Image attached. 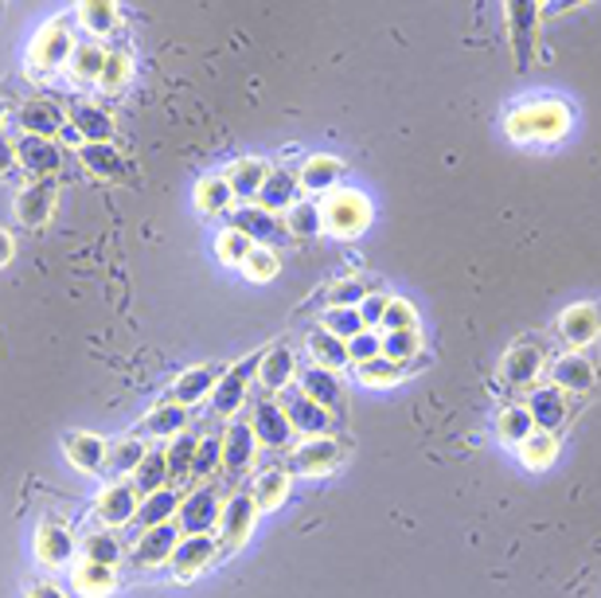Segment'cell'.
<instances>
[{
    "label": "cell",
    "mask_w": 601,
    "mask_h": 598,
    "mask_svg": "<svg viewBox=\"0 0 601 598\" xmlns=\"http://www.w3.org/2000/svg\"><path fill=\"white\" fill-rule=\"evenodd\" d=\"M83 559H91V564H102V567H117V564H122V540L114 536V528L91 532V536L83 540Z\"/></svg>",
    "instance_id": "obj_45"
},
{
    "label": "cell",
    "mask_w": 601,
    "mask_h": 598,
    "mask_svg": "<svg viewBox=\"0 0 601 598\" xmlns=\"http://www.w3.org/2000/svg\"><path fill=\"white\" fill-rule=\"evenodd\" d=\"M66 125H71L83 145H110L114 142V117L102 106H91V102H79V106L66 110Z\"/></svg>",
    "instance_id": "obj_27"
},
{
    "label": "cell",
    "mask_w": 601,
    "mask_h": 598,
    "mask_svg": "<svg viewBox=\"0 0 601 598\" xmlns=\"http://www.w3.org/2000/svg\"><path fill=\"white\" fill-rule=\"evenodd\" d=\"M28 598H66V595L55 587V582H32V587H28Z\"/></svg>",
    "instance_id": "obj_60"
},
{
    "label": "cell",
    "mask_w": 601,
    "mask_h": 598,
    "mask_svg": "<svg viewBox=\"0 0 601 598\" xmlns=\"http://www.w3.org/2000/svg\"><path fill=\"white\" fill-rule=\"evenodd\" d=\"M74 20L91 32V40H102V35H110L117 28V4H110V0H91V4H79Z\"/></svg>",
    "instance_id": "obj_42"
},
{
    "label": "cell",
    "mask_w": 601,
    "mask_h": 598,
    "mask_svg": "<svg viewBox=\"0 0 601 598\" xmlns=\"http://www.w3.org/2000/svg\"><path fill=\"white\" fill-rule=\"evenodd\" d=\"M196 450H199V439L196 434H176V442L165 450L168 457V482H188L191 477V465H196Z\"/></svg>",
    "instance_id": "obj_43"
},
{
    "label": "cell",
    "mask_w": 601,
    "mask_h": 598,
    "mask_svg": "<svg viewBox=\"0 0 601 598\" xmlns=\"http://www.w3.org/2000/svg\"><path fill=\"white\" fill-rule=\"evenodd\" d=\"M293 380H297V352L286 341H278L273 349L266 344V357L258 364V383L266 388V395H281Z\"/></svg>",
    "instance_id": "obj_23"
},
{
    "label": "cell",
    "mask_w": 601,
    "mask_h": 598,
    "mask_svg": "<svg viewBox=\"0 0 601 598\" xmlns=\"http://www.w3.org/2000/svg\"><path fill=\"white\" fill-rule=\"evenodd\" d=\"M219 470H222V434H207V439H199L191 477H211L219 474Z\"/></svg>",
    "instance_id": "obj_53"
},
{
    "label": "cell",
    "mask_w": 601,
    "mask_h": 598,
    "mask_svg": "<svg viewBox=\"0 0 601 598\" xmlns=\"http://www.w3.org/2000/svg\"><path fill=\"white\" fill-rule=\"evenodd\" d=\"M145 442L137 439V434H129V439H117L114 446H110V457H106V474L110 477H133V470H137L141 462H145Z\"/></svg>",
    "instance_id": "obj_40"
},
{
    "label": "cell",
    "mask_w": 601,
    "mask_h": 598,
    "mask_svg": "<svg viewBox=\"0 0 601 598\" xmlns=\"http://www.w3.org/2000/svg\"><path fill=\"white\" fill-rule=\"evenodd\" d=\"M297 391H305L309 399H317L324 411L344 408V383H340V372H329V368L305 364L297 372Z\"/></svg>",
    "instance_id": "obj_24"
},
{
    "label": "cell",
    "mask_w": 601,
    "mask_h": 598,
    "mask_svg": "<svg viewBox=\"0 0 601 598\" xmlns=\"http://www.w3.org/2000/svg\"><path fill=\"white\" fill-rule=\"evenodd\" d=\"M250 431H255L258 446L266 450H289L293 446V426H289L286 411H281V403L273 395H262L250 403Z\"/></svg>",
    "instance_id": "obj_9"
},
{
    "label": "cell",
    "mask_w": 601,
    "mask_h": 598,
    "mask_svg": "<svg viewBox=\"0 0 601 598\" xmlns=\"http://www.w3.org/2000/svg\"><path fill=\"white\" fill-rule=\"evenodd\" d=\"M305 352H309V360H313L317 368H329V372H340V368H348L352 360H348V344L340 341V337H332L329 329H309V337H305Z\"/></svg>",
    "instance_id": "obj_31"
},
{
    "label": "cell",
    "mask_w": 601,
    "mask_h": 598,
    "mask_svg": "<svg viewBox=\"0 0 601 598\" xmlns=\"http://www.w3.org/2000/svg\"><path fill=\"white\" fill-rule=\"evenodd\" d=\"M4 114H9V99L0 94V122H4Z\"/></svg>",
    "instance_id": "obj_62"
},
{
    "label": "cell",
    "mask_w": 601,
    "mask_h": 598,
    "mask_svg": "<svg viewBox=\"0 0 601 598\" xmlns=\"http://www.w3.org/2000/svg\"><path fill=\"white\" fill-rule=\"evenodd\" d=\"M387 306H391V293L371 290L367 298H363V306H360L363 329H380V324H383V313H387Z\"/></svg>",
    "instance_id": "obj_58"
},
{
    "label": "cell",
    "mask_w": 601,
    "mask_h": 598,
    "mask_svg": "<svg viewBox=\"0 0 601 598\" xmlns=\"http://www.w3.org/2000/svg\"><path fill=\"white\" fill-rule=\"evenodd\" d=\"M375 357H383V332L363 329L360 337L348 341V360H352V364H367V360H375Z\"/></svg>",
    "instance_id": "obj_56"
},
{
    "label": "cell",
    "mask_w": 601,
    "mask_h": 598,
    "mask_svg": "<svg viewBox=\"0 0 601 598\" xmlns=\"http://www.w3.org/2000/svg\"><path fill=\"white\" fill-rule=\"evenodd\" d=\"M17 122L24 130V137H48V142H55L59 133L66 130V110L55 99H28L20 106Z\"/></svg>",
    "instance_id": "obj_18"
},
{
    "label": "cell",
    "mask_w": 601,
    "mask_h": 598,
    "mask_svg": "<svg viewBox=\"0 0 601 598\" xmlns=\"http://www.w3.org/2000/svg\"><path fill=\"white\" fill-rule=\"evenodd\" d=\"M55 199H59V188L55 181H32L28 188L17 192V204H12V212H17V219L24 227H43L51 216H55Z\"/></svg>",
    "instance_id": "obj_19"
},
{
    "label": "cell",
    "mask_w": 601,
    "mask_h": 598,
    "mask_svg": "<svg viewBox=\"0 0 601 598\" xmlns=\"http://www.w3.org/2000/svg\"><path fill=\"white\" fill-rule=\"evenodd\" d=\"M321 224L324 231H332L336 239H352V235L367 231L371 224V204L363 192L355 188H332L321 199Z\"/></svg>",
    "instance_id": "obj_3"
},
{
    "label": "cell",
    "mask_w": 601,
    "mask_h": 598,
    "mask_svg": "<svg viewBox=\"0 0 601 598\" xmlns=\"http://www.w3.org/2000/svg\"><path fill=\"white\" fill-rule=\"evenodd\" d=\"M286 231L297 235V239H313V235H321L324 231L321 204H313V199H297L293 208L286 212Z\"/></svg>",
    "instance_id": "obj_44"
},
{
    "label": "cell",
    "mask_w": 601,
    "mask_h": 598,
    "mask_svg": "<svg viewBox=\"0 0 601 598\" xmlns=\"http://www.w3.org/2000/svg\"><path fill=\"white\" fill-rule=\"evenodd\" d=\"M63 454L74 470H83V474H102V470H106V457H110V442L91 431H71L63 439Z\"/></svg>",
    "instance_id": "obj_22"
},
{
    "label": "cell",
    "mask_w": 601,
    "mask_h": 598,
    "mask_svg": "<svg viewBox=\"0 0 601 598\" xmlns=\"http://www.w3.org/2000/svg\"><path fill=\"white\" fill-rule=\"evenodd\" d=\"M129 485L137 489V497H148V493L165 489V485H168V457H165V450H148L145 462L133 470Z\"/></svg>",
    "instance_id": "obj_39"
},
{
    "label": "cell",
    "mask_w": 601,
    "mask_h": 598,
    "mask_svg": "<svg viewBox=\"0 0 601 598\" xmlns=\"http://www.w3.org/2000/svg\"><path fill=\"white\" fill-rule=\"evenodd\" d=\"M17 165H20V161H17V142H12V137H4V133H0V176H9Z\"/></svg>",
    "instance_id": "obj_59"
},
{
    "label": "cell",
    "mask_w": 601,
    "mask_h": 598,
    "mask_svg": "<svg viewBox=\"0 0 601 598\" xmlns=\"http://www.w3.org/2000/svg\"><path fill=\"white\" fill-rule=\"evenodd\" d=\"M536 28H539V4L536 0H511L508 4V40H511V59L516 71H531L536 59Z\"/></svg>",
    "instance_id": "obj_7"
},
{
    "label": "cell",
    "mask_w": 601,
    "mask_h": 598,
    "mask_svg": "<svg viewBox=\"0 0 601 598\" xmlns=\"http://www.w3.org/2000/svg\"><path fill=\"white\" fill-rule=\"evenodd\" d=\"M215 556H219V536H215V532H204V536H180L168 567H173V575L180 582H191L196 575H204L207 567L215 564Z\"/></svg>",
    "instance_id": "obj_11"
},
{
    "label": "cell",
    "mask_w": 601,
    "mask_h": 598,
    "mask_svg": "<svg viewBox=\"0 0 601 598\" xmlns=\"http://www.w3.org/2000/svg\"><path fill=\"white\" fill-rule=\"evenodd\" d=\"M133 66H129V55L125 51H110L106 55V66H102V91H122L125 83H129Z\"/></svg>",
    "instance_id": "obj_55"
},
{
    "label": "cell",
    "mask_w": 601,
    "mask_h": 598,
    "mask_svg": "<svg viewBox=\"0 0 601 598\" xmlns=\"http://www.w3.org/2000/svg\"><path fill=\"white\" fill-rule=\"evenodd\" d=\"M278 270H281V262H278V255H273L270 247H255L247 255V262H242V275H247L250 282H270Z\"/></svg>",
    "instance_id": "obj_54"
},
{
    "label": "cell",
    "mask_w": 601,
    "mask_h": 598,
    "mask_svg": "<svg viewBox=\"0 0 601 598\" xmlns=\"http://www.w3.org/2000/svg\"><path fill=\"white\" fill-rule=\"evenodd\" d=\"M231 227L247 235L255 247H273V243H281L289 235L286 231V219L273 216V212H266V208H258V204H242V208L235 212Z\"/></svg>",
    "instance_id": "obj_20"
},
{
    "label": "cell",
    "mask_w": 601,
    "mask_h": 598,
    "mask_svg": "<svg viewBox=\"0 0 601 598\" xmlns=\"http://www.w3.org/2000/svg\"><path fill=\"white\" fill-rule=\"evenodd\" d=\"M355 372H360V380L371 383V388H383V383L403 380L406 364H395V360H387V357H375V360H367V364H355Z\"/></svg>",
    "instance_id": "obj_52"
},
{
    "label": "cell",
    "mask_w": 601,
    "mask_h": 598,
    "mask_svg": "<svg viewBox=\"0 0 601 598\" xmlns=\"http://www.w3.org/2000/svg\"><path fill=\"white\" fill-rule=\"evenodd\" d=\"M137 489H133L129 482H110L106 489L94 497V516L102 520V528H125V524H133V516H137Z\"/></svg>",
    "instance_id": "obj_15"
},
{
    "label": "cell",
    "mask_w": 601,
    "mask_h": 598,
    "mask_svg": "<svg viewBox=\"0 0 601 598\" xmlns=\"http://www.w3.org/2000/svg\"><path fill=\"white\" fill-rule=\"evenodd\" d=\"M297 196H301V176L293 173V168H270V176H266L262 192H258V208L273 212V216H281V212H289L297 204Z\"/></svg>",
    "instance_id": "obj_28"
},
{
    "label": "cell",
    "mask_w": 601,
    "mask_h": 598,
    "mask_svg": "<svg viewBox=\"0 0 601 598\" xmlns=\"http://www.w3.org/2000/svg\"><path fill=\"white\" fill-rule=\"evenodd\" d=\"M176 536H184V532L176 528V520L173 524H157V528H145L137 536V544H133V559H129V564L141 567V571L168 564V559H173V551H176V544H180Z\"/></svg>",
    "instance_id": "obj_17"
},
{
    "label": "cell",
    "mask_w": 601,
    "mask_h": 598,
    "mask_svg": "<svg viewBox=\"0 0 601 598\" xmlns=\"http://www.w3.org/2000/svg\"><path fill=\"white\" fill-rule=\"evenodd\" d=\"M422 352V332L403 329V332H383V357L395 360V364H411Z\"/></svg>",
    "instance_id": "obj_47"
},
{
    "label": "cell",
    "mask_w": 601,
    "mask_h": 598,
    "mask_svg": "<svg viewBox=\"0 0 601 598\" xmlns=\"http://www.w3.org/2000/svg\"><path fill=\"white\" fill-rule=\"evenodd\" d=\"M12 255H17V243H12V235L0 227V266H9Z\"/></svg>",
    "instance_id": "obj_61"
},
{
    "label": "cell",
    "mask_w": 601,
    "mask_h": 598,
    "mask_svg": "<svg viewBox=\"0 0 601 598\" xmlns=\"http://www.w3.org/2000/svg\"><path fill=\"white\" fill-rule=\"evenodd\" d=\"M250 250H255V243H250L242 231H235V227L219 231V239H215V255H219L227 266H242V262H247Z\"/></svg>",
    "instance_id": "obj_51"
},
{
    "label": "cell",
    "mask_w": 601,
    "mask_h": 598,
    "mask_svg": "<svg viewBox=\"0 0 601 598\" xmlns=\"http://www.w3.org/2000/svg\"><path fill=\"white\" fill-rule=\"evenodd\" d=\"M219 375L222 372L215 364H196V368H188V372H180L173 380V403H180V408H196V403L211 399Z\"/></svg>",
    "instance_id": "obj_29"
},
{
    "label": "cell",
    "mask_w": 601,
    "mask_h": 598,
    "mask_svg": "<svg viewBox=\"0 0 601 598\" xmlns=\"http://www.w3.org/2000/svg\"><path fill=\"white\" fill-rule=\"evenodd\" d=\"M524 408H528V415H531V423H536V431L555 434L562 423H567L570 399H567V391H559L555 383H543V388H531V395L524 399Z\"/></svg>",
    "instance_id": "obj_16"
},
{
    "label": "cell",
    "mask_w": 601,
    "mask_h": 598,
    "mask_svg": "<svg viewBox=\"0 0 601 598\" xmlns=\"http://www.w3.org/2000/svg\"><path fill=\"white\" fill-rule=\"evenodd\" d=\"M231 204H235V192H231V181L222 173H211L199 181L196 208L204 212V216H222V212H231Z\"/></svg>",
    "instance_id": "obj_36"
},
{
    "label": "cell",
    "mask_w": 601,
    "mask_h": 598,
    "mask_svg": "<svg viewBox=\"0 0 601 598\" xmlns=\"http://www.w3.org/2000/svg\"><path fill=\"white\" fill-rule=\"evenodd\" d=\"M266 176H270V165L258 161V157H247V161H235V168L227 173V181H231L235 199H258Z\"/></svg>",
    "instance_id": "obj_38"
},
{
    "label": "cell",
    "mask_w": 601,
    "mask_h": 598,
    "mask_svg": "<svg viewBox=\"0 0 601 598\" xmlns=\"http://www.w3.org/2000/svg\"><path fill=\"white\" fill-rule=\"evenodd\" d=\"M340 454H344L340 442L332 439V434H321V439H305L301 446L289 450L286 470L289 474H301V477H321V474H329V470H336Z\"/></svg>",
    "instance_id": "obj_12"
},
{
    "label": "cell",
    "mask_w": 601,
    "mask_h": 598,
    "mask_svg": "<svg viewBox=\"0 0 601 598\" xmlns=\"http://www.w3.org/2000/svg\"><path fill=\"white\" fill-rule=\"evenodd\" d=\"M180 501H184V493L176 489V485H165V489L148 493V497H141L133 524H137L141 532H145V528H157V524H173V520H176V508H180Z\"/></svg>",
    "instance_id": "obj_30"
},
{
    "label": "cell",
    "mask_w": 601,
    "mask_h": 598,
    "mask_svg": "<svg viewBox=\"0 0 601 598\" xmlns=\"http://www.w3.org/2000/svg\"><path fill=\"white\" fill-rule=\"evenodd\" d=\"M79 161H83L86 173L99 176V181H125V173H129V165H125V157L114 150V142L110 145H79Z\"/></svg>",
    "instance_id": "obj_32"
},
{
    "label": "cell",
    "mask_w": 601,
    "mask_h": 598,
    "mask_svg": "<svg viewBox=\"0 0 601 598\" xmlns=\"http://www.w3.org/2000/svg\"><path fill=\"white\" fill-rule=\"evenodd\" d=\"M255 454H258V439L250 431V423L247 419H231L227 431H222V474L227 477L247 474L250 465H255Z\"/></svg>",
    "instance_id": "obj_14"
},
{
    "label": "cell",
    "mask_w": 601,
    "mask_h": 598,
    "mask_svg": "<svg viewBox=\"0 0 601 598\" xmlns=\"http://www.w3.org/2000/svg\"><path fill=\"white\" fill-rule=\"evenodd\" d=\"M281 411H286L289 426H293V434H305V439H321V434H329V423H332V411H324L317 399H309L305 391H281Z\"/></svg>",
    "instance_id": "obj_13"
},
{
    "label": "cell",
    "mask_w": 601,
    "mask_h": 598,
    "mask_svg": "<svg viewBox=\"0 0 601 598\" xmlns=\"http://www.w3.org/2000/svg\"><path fill=\"white\" fill-rule=\"evenodd\" d=\"M555 454H559V442H555V434L536 431L528 442H519V457H524L531 470H543V465H551Z\"/></svg>",
    "instance_id": "obj_50"
},
{
    "label": "cell",
    "mask_w": 601,
    "mask_h": 598,
    "mask_svg": "<svg viewBox=\"0 0 601 598\" xmlns=\"http://www.w3.org/2000/svg\"><path fill=\"white\" fill-rule=\"evenodd\" d=\"M496 434H500L504 442H511V446L528 442L531 434H536V423H531L528 408H508V411H500V419H496Z\"/></svg>",
    "instance_id": "obj_46"
},
{
    "label": "cell",
    "mask_w": 601,
    "mask_h": 598,
    "mask_svg": "<svg viewBox=\"0 0 601 598\" xmlns=\"http://www.w3.org/2000/svg\"><path fill=\"white\" fill-rule=\"evenodd\" d=\"M74 48H79L74 20L59 17L51 20L48 28H40V35L32 40V48H28V66H35V71H59V66L71 63Z\"/></svg>",
    "instance_id": "obj_4"
},
{
    "label": "cell",
    "mask_w": 601,
    "mask_h": 598,
    "mask_svg": "<svg viewBox=\"0 0 601 598\" xmlns=\"http://www.w3.org/2000/svg\"><path fill=\"white\" fill-rule=\"evenodd\" d=\"M340 173H344V165H340L336 157H309L305 165H301V188L305 192H332L336 188V181H340Z\"/></svg>",
    "instance_id": "obj_41"
},
{
    "label": "cell",
    "mask_w": 601,
    "mask_h": 598,
    "mask_svg": "<svg viewBox=\"0 0 601 598\" xmlns=\"http://www.w3.org/2000/svg\"><path fill=\"white\" fill-rule=\"evenodd\" d=\"M551 383L559 391H567V395H586L598 383V372H593L590 357H582V352H562L551 364Z\"/></svg>",
    "instance_id": "obj_25"
},
{
    "label": "cell",
    "mask_w": 601,
    "mask_h": 598,
    "mask_svg": "<svg viewBox=\"0 0 601 598\" xmlns=\"http://www.w3.org/2000/svg\"><path fill=\"white\" fill-rule=\"evenodd\" d=\"M383 332H403V329H418V313L406 298H391L387 313H383Z\"/></svg>",
    "instance_id": "obj_57"
},
{
    "label": "cell",
    "mask_w": 601,
    "mask_h": 598,
    "mask_svg": "<svg viewBox=\"0 0 601 598\" xmlns=\"http://www.w3.org/2000/svg\"><path fill=\"white\" fill-rule=\"evenodd\" d=\"M250 493H255L258 513H273V508H281V505H286V497H289V470H281V465L262 470Z\"/></svg>",
    "instance_id": "obj_37"
},
{
    "label": "cell",
    "mask_w": 601,
    "mask_h": 598,
    "mask_svg": "<svg viewBox=\"0 0 601 598\" xmlns=\"http://www.w3.org/2000/svg\"><path fill=\"white\" fill-rule=\"evenodd\" d=\"M106 55L110 51L102 48L99 40H79V48H74L71 63H66V71H71L74 83H99L102 79V66H106Z\"/></svg>",
    "instance_id": "obj_34"
},
{
    "label": "cell",
    "mask_w": 601,
    "mask_h": 598,
    "mask_svg": "<svg viewBox=\"0 0 601 598\" xmlns=\"http://www.w3.org/2000/svg\"><path fill=\"white\" fill-rule=\"evenodd\" d=\"M371 290H375V282H367V278H340V282H332V290H329V306L360 309Z\"/></svg>",
    "instance_id": "obj_49"
},
{
    "label": "cell",
    "mask_w": 601,
    "mask_h": 598,
    "mask_svg": "<svg viewBox=\"0 0 601 598\" xmlns=\"http://www.w3.org/2000/svg\"><path fill=\"white\" fill-rule=\"evenodd\" d=\"M321 329H329L332 337H340V341H352V337H360L363 332V317L360 309H340V306H329L321 317Z\"/></svg>",
    "instance_id": "obj_48"
},
{
    "label": "cell",
    "mask_w": 601,
    "mask_h": 598,
    "mask_svg": "<svg viewBox=\"0 0 601 598\" xmlns=\"http://www.w3.org/2000/svg\"><path fill=\"white\" fill-rule=\"evenodd\" d=\"M74 590L83 598H106L110 590L117 587V567H102V564H91V559H83V564L74 567Z\"/></svg>",
    "instance_id": "obj_35"
},
{
    "label": "cell",
    "mask_w": 601,
    "mask_h": 598,
    "mask_svg": "<svg viewBox=\"0 0 601 598\" xmlns=\"http://www.w3.org/2000/svg\"><path fill=\"white\" fill-rule=\"evenodd\" d=\"M222 516V497L215 485H196L191 493H184L180 508H176V528L184 536H204V532L219 528Z\"/></svg>",
    "instance_id": "obj_5"
},
{
    "label": "cell",
    "mask_w": 601,
    "mask_h": 598,
    "mask_svg": "<svg viewBox=\"0 0 601 598\" xmlns=\"http://www.w3.org/2000/svg\"><path fill=\"white\" fill-rule=\"evenodd\" d=\"M547 368V352L539 341H516L500 360V383L511 391L536 388L539 372Z\"/></svg>",
    "instance_id": "obj_8"
},
{
    "label": "cell",
    "mask_w": 601,
    "mask_h": 598,
    "mask_svg": "<svg viewBox=\"0 0 601 598\" xmlns=\"http://www.w3.org/2000/svg\"><path fill=\"white\" fill-rule=\"evenodd\" d=\"M32 551L43 567H66V564H74V556H79V536H74L63 520L48 516V520L35 528Z\"/></svg>",
    "instance_id": "obj_10"
},
{
    "label": "cell",
    "mask_w": 601,
    "mask_h": 598,
    "mask_svg": "<svg viewBox=\"0 0 601 598\" xmlns=\"http://www.w3.org/2000/svg\"><path fill=\"white\" fill-rule=\"evenodd\" d=\"M262 357H266V349H258V352H250V357H242L239 364H231V368H222V375H219V383H215V391H211V415L215 419H239V411L247 408V399H250V383L258 380V364H262Z\"/></svg>",
    "instance_id": "obj_2"
},
{
    "label": "cell",
    "mask_w": 601,
    "mask_h": 598,
    "mask_svg": "<svg viewBox=\"0 0 601 598\" xmlns=\"http://www.w3.org/2000/svg\"><path fill=\"white\" fill-rule=\"evenodd\" d=\"M184 431H188V408H180L173 399L148 411V419L141 423V434H148V439H176Z\"/></svg>",
    "instance_id": "obj_33"
},
{
    "label": "cell",
    "mask_w": 601,
    "mask_h": 598,
    "mask_svg": "<svg viewBox=\"0 0 601 598\" xmlns=\"http://www.w3.org/2000/svg\"><path fill=\"white\" fill-rule=\"evenodd\" d=\"M559 337L570 344V349H586L601 337V306H590V301H578V306L562 309L559 313Z\"/></svg>",
    "instance_id": "obj_21"
},
{
    "label": "cell",
    "mask_w": 601,
    "mask_h": 598,
    "mask_svg": "<svg viewBox=\"0 0 601 598\" xmlns=\"http://www.w3.org/2000/svg\"><path fill=\"white\" fill-rule=\"evenodd\" d=\"M504 130H508L511 142H524V145L559 142V137H567V130H570V106L559 99L528 102V106L511 110Z\"/></svg>",
    "instance_id": "obj_1"
},
{
    "label": "cell",
    "mask_w": 601,
    "mask_h": 598,
    "mask_svg": "<svg viewBox=\"0 0 601 598\" xmlns=\"http://www.w3.org/2000/svg\"><path fill=\"white\" fill-rule=\"evenodd\" d=\"M258 520V505H255V493L239 489L231 497L222 501V516H219V548L222 551H239L242 544L250 540V532H255Z\"/></svg>",
    "instance_id": "obj_6"
},
{
    "label": "cell",
    "mask_w": 601,
    "mask_h": 598,
    "mask_svg": "<svg viewBox=\"0 0 601 598\" xmlns=\"http://www.w3.org/2000/svg\"><path fill=\"white\" fill-rule=\"evenodd\" d=\"M17 161L24 173H32L35 181H51L55 168L63 165V150L48 137H20L17 142Z\"/></svg>",
    "instance_id": "obj_26"
}]
</instances>
